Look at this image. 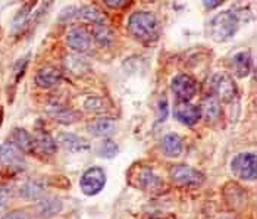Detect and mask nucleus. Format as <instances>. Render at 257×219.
<instances>
[{"label":"nucleus","instance_id":"f257e3e1","mask_svg":"<svg viewBox=\"0 0 257 219\" xmlns=\"http://www.w3.org/2000/svg\"><path fill=\"white\" fill-rule=\"evenodd\" d=\"M128 33L141 43H156L160 37V22L158 17L147 11H137L131 14L126 24Z\"/></svg>","mask_w":257,"mask_h":219},{"label":"nucleus","instance_id":"f03ea898","mask_svg":"<svg viewBox=\"0 0 257 219\" xmlns=\"http://www.w3.org/2000/svg\"><path fill=\"white\" fill-rule=\"evenodd\" d=\"M238 24L239 20L234 11H223L218 14L210 22L212 40L216 43H225L231 40L238 31Z\"/></svg>","mask_w":257,"mask_h":219},{"label":"nucleus","instance_id":"7ed1b4c3","mask_svg":"<svg viewBox=\"0 0 257 219\" xmlns=\"http://www.w3.org/2000/svg\"><path fill=\"white\" fill-rule=\"evenodd\" d=\"M128 182L143 191H158L163 187L162 179L153 172V169L141 163H136L128 171Z\"/></svg>","mask_w":257,"mask_h":219},{"label":"nucleus","instance_id":"20e7f679","mask_svg":"<svg viewBox=\"0 0 257 219\" xmlns=\"http://www.w3.org/2000/svg\"><path fill=\"white\" fill-rule=\"evenodd\" d=\"M0 166L11 174H20L27 168L24 152H21L20 147L12 141H5L0 146Z\"/></svg>","mask_w":257,"mask_h":219},{"label":"nucleus","instance_id":"39448f33","mask_svg":"<svg viewBox=\"0 0 257 219\" xmlns=\"http://www.w3.org/2000/svg\"><path fill=\"white\" fill-rule=\"evenodd\" d=\"M169 177L175 185L184 188H197L204 182V175L198 169L184 163L174 165L169 171Z\"/></svg>","mask_w":257,"mask_h":219},{"label":"nucleus","instance_id":"423d86ee","mask_svg":"<svg viewBox=\"0 0 257 219\" xmlns=\"http://www.w3.org/2000/svg\"><path fill=\"white\" fill-rule=\"evenodd\" d=\"M210 88L213 90L215 97L222 103H231L238 94V87L235 84L234 77L231 74L225 72V71L216 72L212 77Z\"/></svg>","mask_w":257,"mask_h":219},{"label":"nucleus","instance_id":"0eeeda50","mask_svg":"<svg viewBox=\"0 0 257 219\" xmlns=\"http://www.w3.org/2000/svg\"><path fill=\"white\" fill-rule=\"evenodd\" d=\"M104 185H106V174L100 166L88 168L79 179L81 191L88 197L97 196L100 191L104 188Z\"/></svg>","mask_w":257,"mask_h":219},{"label":"nucleus","instance_id":"6e6552de","mask_svg":"<svg viewBox=\"0 0 257 219\" xmlns=\"http://www.w3.org/2000/svg\"><path fill=\"white\" fill-rule=\"evenodd\" d=\"M171 90L179 101H190L197 94L198 84L194 77L188 74H178L171 81Z\"/></svg>","mask_w":257,"mask_h":219},{"label":"nucleus","instance_id":"1a4fd4ad","mask_svg":"<svg viewBox=\"0 0 257 219\" xmlns=\"http://www.w3.org/2000/svg\"><path fill=\"white\" fill-rule=\"evenodd\" d=\"M231 169L238 178L244 181L256 179V155L254 153H239L231 162Z\"/></svg>","mask_w":257,"mask_h":219},{"label":"nucleus","instance_id":"9d476101","mask_svg":"<svg viewBox=\"0 0 257 219\" xmlns=\"http://www.w3.org/2000/svg\"><path fill=\"white\" fill-rule=\"evenodd\" d=\"M47 182L43 178H28L21 184L18 190V196L27 201H39L40 199L46 197L47 191Z\"/></svg>","mask_w":257,"mask_h":219},{"label":"nucleus","instance_id":"9b49d317","mask_svg":"<svg viewBox=\"0 0 257 219\" xmlns=\"http://www.w3.org/2000/svg\"><path fill=\"white\" fill-rule=\"evenodd\" d=\"M56 144L60 149L71 152V153H79V152H87L90 150V141L82 137H79L74 133L69 131H59L56 137Z\"/></svg>","mask_w":257,"mask_h":219},{"label":"nucleus","instance_id":"f8f14e48","mask_svg":"<svg viewBox=\"0 0 257 219\" xmlns=\"http://www.w3.org/2000/svg\"><path fill=\"white\" fill-rule=\"evenodd\" d=\"M66 44L78 53H85L93 46V37L88 30L82 27H75L66 34Z\"/></svg>","mask_w":257,"mask_h":219},{"label":"nucleus","instance_id":"ddd939ff","mask_svg":"<svg viewBox=\"0 0 257 219\" xmlns=\"http://www.w3.org/2000/svg\"><path fill=\"white\" fill-rule=\"evenodd\" d=\"M174 117L181 124L193 127L200 121L201 114H200V107L196 104L188 103V101H178V104L175 106V111H174Z\"/></svg>","mask_w":257,"mask_h":219},{"label":"nucleus","instance_id":"4468645a","mask_svg":"<svg viewBox=\"0 0 257 219\" xmlns=\"http://www.w3.org/2000/svg\"><path fill=\"white\" fill-rule=\"evenodd\" d=\"M11 137H12V143L20 147L21 152L30 153V155H36L37 153L36 139L27 130H24V128H14L12 133H11Z\"/></svg>","mask_w":257,"mask_h":219},{"label":"nucleus","instance_id":"2eb2a0df","mask_svg":"<svg viewBox=\"0 0 257 219\" xmlns=\"http://www.w3.org/2000/svg\"><path fill=\"white\" fill-rule=\"evenodd\" d=\"M160 150L168 158H179L184 153V141L175 133H169L160 140Z\"/></svg>","mask_w":257,"mask_h":219},{"label":"nucleus","instance_id":"dca6fc26","mask_svg":"<svg viewBox=\"0 0 257 219\" xmlns=\"http://www.w3.org/2000/svg\"><path fill=\"white\" fill-rule=\"evenodd\" d=\"M62 201L56 197H43L39 201H36L34 206V213L43 219L53 218L62 210Z\"/></svg>","mask_w":257,"mask_h":219},{"label":"nucleus","instance_id":"f3484780","mask_svg":"<svg viewBox=\"0 0 257 219\" xmlns=\"http://www.w3.org/2000/svg\"><path fill=\"white\" fill-rule=\"evenodd\" d=\"M88 134L94 137H109L116 131V121L112 118H97L87 124Z\"/></svg>","mask_w":257,"mask_h":219},{"label":"nucleus","instance_id":"a211bd4d","mask_svg":"<svg viewBox=\"0 0 257 219\" xmlns=\"http://www.w3.org/2000/svg\"><path fill=\"white\" fill-rule=\"evenodd\" d=\"M62 80V72L59 68L55 66H44L36 72L34 81L40 88H50L59 84Z\"/></svg>","mask_w":257,"mask_h":219},{"label":"nucleus","instance_id":"6ab92c4d","mask_svg":"<svg viewBox=\"0 0 257 219\" xmlns=\"http://www.w3.org/2000/svg\"><path fill=\"white\" fill-rule=\"evenodd\" d=\"M37 3L36 2H30V3H25L20 11L17 12L15 18L12 20L11 24V33L12 34H20L25 30V27L31 22V14H33V6H36Z\"/></svg>","mask_w":257,"mask_h":219},{"label":"nucleus","instance_id":"aec40b11","mask_svg":"<svg viewBox=\"0 0 257 219\" xmlns=\"http://www.w3.org/2000/svg\"><path fill=\"white\" fill-rule=\"evenodd\" d=\"M77 20L91 22L94 25H106L107 17L104 15V12L100 11L99 8L85 5V6L77 9Z\"/></svg>","mask_w":257,"mask_h":219},{"label":"nucleus","instance_id":"412c9836","mask_svg":"<svg viewBox=\"0 0 257 219\" xmlns=\"http://www.w3.org/2000/svg\"><path fill=\"white\" fill-rule=\"evenodd\" d=\"M200 107V114L201 117L209 122H213L220 118L222 115V111H220V103L215 96H207L204 97L201 101V106Z\"/></svg>","mask_w":257,"mask_h":219},{"label":"nucleus","instance_id":"4be33fe9","mask_svg":"<svg viewBox=\"0 0 257 219\" xmlns=\"http://www.w3.org/2000/svg\"><path fill=\"white\" fill-rule=\"evenodd\" d=\"M34 139H36V144H37V150L46 153V155H53V153H56V150H58L56 140L53 139L46 130L37 128V130H36Z\"/></svg>","mask_w":257,"mask_h":219},{"label":"nucleus","instance_id":"5701e85b","mask_svg":"<svg viewBox=\"0 0 257 219\" xmlns=\"http://www.w3.org/2000/svg\"><path fill=\"white\" fill-rule=\"evenodd\" d=\"M232 69L237 78H245L251 71V56L248 52H238L232 58Z\"/></svg>","mask_w":257,"mask_h":219},{"label":"nucleus","instance_id":"b1692460","mask_svg":"<svg viewBox=\"0 0 257 219\" xmlns=\"http://www.w3.org/2000/svg\"><path fill=\"white\" fill-rule=\"evenodd\" d=\"M49 115L60 124H72V122H77L79 120V115L75 111L63 107V106H56V107L50 109Z\"/></svg>","mask_w":257,"mask_h":219},{"label":"nucleus","instance_id":"393cba45","mask_svg":"<svg viewBox=\"0 0 257 219\" xmlns=\"http://www.w3.org/2000/svg\"><path fill=\"white\" fill-rule=\"evenodd\" d=\"M90 34H91L93 40H96L101 46H109L113 41V34L106 25H94V28Z\"/></svg>","mask_w":257,"mask_h":219},{"label":"nucleus","instance_id":"a878e982","mask_svg":"<svg viewBox=\"0 0 257 219\" xmlns=\"http://www.w3.org/2000/svg\"><path fill=\"white\" fill-rule=\"evenodd\" d=\"M118 144L112 140H103L97 146V155L104 159H113L118 155Z\"/></svg>","mask_w":257,"mask_h":219},{"label":"nucleus","instance_id":"bb28decb","mask_svg":"<svg viewBox=\"0 0 257 219\" xmlns=\"http://www.w3.org/2000/svg\"><path fill=\"white\" fill-rule=\"evenodd\" d=\"M65 66H66L71 72H74V74H77V75L84 74V72L88 69V63L82 59V58H79V56H68V58L65 59Z\"/></svg>","mask_w":257,"mask_h":219},{"label":"nucleus","instance_id":"cd10ccee","mask_svg":"<svg viewBox=\"0 0 257 219\" xmlns=\"http://www.w3.org/2000/svg\"><path fill=\"white\" fill-rule=\"evenodd\" d=\"M107 106V101L101 97H88L84 103V109L87 112H91V114H99L103 112Z\"/></svg>","mask_w":257,"mask_h":219},{"label":"nucleus","instance_id":"c85d7f7f","mask_svg":"<svg viewBox=\"0 0 257 219\" xmlns=\"http://www.w3.org/2000/svg\"><path fill=\"white\" fill-rule=\"evenodd\" d=\"M12 199H14V190L11 187H2L0 188V206L3 207L9 206Z\"/></svg>","mask_w":257,"mask_h":219},{"label":"nucleus","instance_id":"c756f323","mask_svg":"<svg viewBox=\"0 0 257 219\" xmlns=\"http://www.w3.org/2000/svg\"><path fill=\"white\" fill-rule=\"evenodd\" d=\"M77 9L75 6H66L59 15V21L62 22H69V21L77 20Z\"/></svg>","mask_w":257,"mask_h":219},{"label":"nucleus","instance_id":"7c9ffc66","mask_svg":"<svg viewBox=\"0 0 257 219\" xmlns=\"http://www.w3.org/2000/svg\"><path fill=\"white\" fill-rule=\"evenodd\" d=\"M0 219H33V216L30 215V212L27 210H12L9 213H6L5 216H2Z\"/></svg>","mask_w":257,"mask_h":219},{"label":"nucleus","instance_id":"2f4dec72","mask_svg":"<svg viewBox=\"0 0 257 219\" xmlns=\"http://www.w3.org/2000/svg\"><path fill=\"white\" fill-rule=\"evenodd\" d=\"M28 59H30V56H27L25 59L22 58V59H21L18 63H17V66H15V75H17V80H20L21 75L25 72V68H27Z\"/></svg>","mask_w":257,"mask_h":219},{"label":"nucleus","instance_id":"473e14b6","mask_svg":"<svg viewBox=\"0 0 257 219\" xmlns=\"http://www.w3.org/2000/svg\"><path fill=\"white\" fill-rule=\"evenodd\" d=\"M159 111H160V121H165L166 120V117H168V103H166V97L165 99H160L159 101Z\"/></svg>","mask_w":257,"mask_h":219},{"label":"nucleus","instance_id":"72a5a7b5","mask_svg":"<svg viewBox=\"0 0 257 219\" xmlns=\"http://www.w3.org/2000/svg\"><path fill=\"white\" fill-rule=\"evenodd\" d=\"M104 5H106V6H110L112 9H122V8H125V6H128V5H130V2H125V0H118V2L106 0V2H104Z\"/></svg>","mask_w":257,"mask_h":219},{"label":"nucleus","instance_id":"f704fd0d","mask_svg":"<svg viewBox=\"0 0 257 219\" xmlns=\"http://www.w3.org/2000/svg\"><path fill=\"white\" fill-rule=\"evenodd\" d=\"M203 5H204L207 9H215V8H218V6H222L223 2H222V0H219V2H203Z\"/></svg>","mask_w":257,"mask_h":219},{"label":"nucleus","instance_id":"c9c22d12","mask_svg":"<svg viewBox=\"0 0 257 219\" xmlns=\"http://www.w3.org/2000/svg\"><path fill=\"white\" fill-rule=\"evenodd\" d=\"M0 31H2V28H0ZM0 39H2V33H0Z\"/></svg>","mask_w":257,"mask_h":219},{"label":"nucleus","instance_id":"e433bc0d","mask_svg":"<svg viewBox=\"0 0 257 219\" xmlns=\"http://www.w3.org/2000/svg\"><path fill=\"white\" fill-rule=\"evenodd\" d=\"M220 219H232V218H220Z\"/></svg>","mask_w":257,"mask_h":219}]
</instances>
